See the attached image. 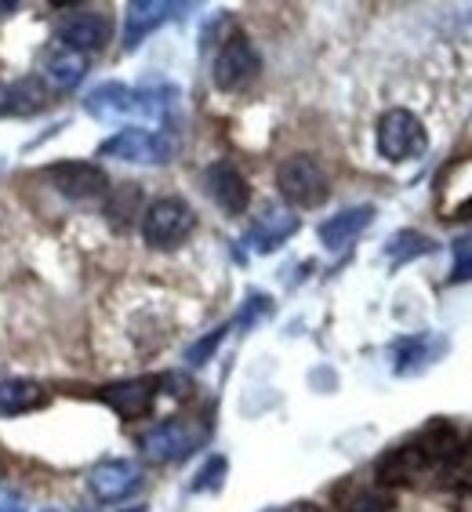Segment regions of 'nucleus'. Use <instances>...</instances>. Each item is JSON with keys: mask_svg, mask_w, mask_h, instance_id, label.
I'll list each match as a JSON object with an SVG mask.
<instances>
[{"mask_svg": "<svg viewBox=\"0 0 472 512\" xmlns=\"http://www.w3.org/2000/svg\"><path fill=\"white\" fill-rule=\"evenodd\" d=\"M374 142H378V153H382L389 164H404V160L425 157L429 149V135H425V124L418 113H411L407 106L385 109L378 117V128H374Z\"/></svg>", "mask_w": 472, "mask_h": 512, "instance_id": "obj_1", "label": "nucleus"}, {"mask_svg": "<svg viewBox=\"0 0 472 512\" xmlns=\"http://www.w3.org/2000/svg\"><path fill=\"white\" fill-rule=\"evenodd\" d=\"M197 229V211L182 197H160L142 211V240L153 251H175Z\"/></svg>", "mask_w": 472, "mask_h": 512, "instance_id": "obj_2", "label": "nucleus"}, {"mask_svg": "<svg viewBox=\"0 0 472 512\" xmlns=\"http://www.w3.org/2000/svg\"><path fill=\"white\" fill-rule=\"evenodd\" d=\"M276 186L280 197L295 207H320L331 197V182H327L324 164L313 153H295L276 168Z\"/></svg>", "mask_w": 472, "mask_h": 512, "instance_id": "obj_3", "label": "nucleus"}, {"mask_svg": "<svg viewBox=\"0 0 472 512\" xmlns=\"http://www.w3.org/2000/svg\"><path fill=\"white\" fill-rule=\"evenodd\" d=\"M204 436L207 429L200 422H193V418H168V422L153 425L149 433H142L138 447H142V454H146L149 462L168 465L189 458V454L204 444Z\"/></svg>", "mask_w": 472, "mask_h": 512, "instance_id": "obj_4", "label": "nucleus"}, {"mask_svg": "<svg viewBox=\"0 0 472 512\" xmlns=\"http://www.w3.org/2000/svg\"><path fill=\"white\" fill-rule=\"evenodd\" d=\"M258 73H262V55H258L255 44H251L244 33L226 37V44H222L215 55V66H211L215 88L233 95V91L251 88V84L258 80Z\"/></svg>", "mask_w": 472, "mask_h": 512, "instance_id": "obj_5", "label": "nucleus"}, {"mask_svg": "<svg viewBox=\"0 0 472 512\" xmlns=\"http://www.w3.org/2000/svg\"><path fill=\"white\" fill-rule=\"evenodd\" d=\"M99 157L131 160V164H168L175 157V138L168 131L149 128H120L99 146Z\"/></svg>", "mask_w": 472, "mask_h": 512, "instance_id": "obj_6", "label": "nucleus"}, {"mask_svg": "<svg viewBox=\"0 0 472 512\" xmlns=\"http://www.w3.org/2000/svg\"><path fill=\"white\" fill-rule=\"evenodd\" d=\"M40 178L48 182L59 197L66 200H99L109 193V175L99 164H88V160H59L51 168L40 171Z\"/></svg>", "mask_w": 472, "mask_h": 512, "instance_id": "obj_7", "label": "nucleus"}, {"mask_svg": "<svg viewBox=\"0 0 472 512\" xmlns=\"http://www.w3.org/2000/svg\"><path fill=\"white\" fill-rule=\"evenodd\" d=\"M109 19L99 11H69L66 19H59L55 26V37L62 40L66 51H77V55H88V51H102L109 44Z\"/></svg>", "mask_w": 472, "mask_h": 512, "instance_id": "obj_8", "label": "nucleus"}, {"mask_svg": "<svg viewBox=\"0 0 472 512\" xmlns=\"http://www.w3.org/2000/svg\"><path fill=\"white\" fill-rule=\"evenodd\" d=\"M447 349H451V342L443 335H433V331L400 338V342L393 345V375H400V378L422 375V371H429Z\"/></svg>", "mask_w": 472, "mask_h": 512, "instance_id": "obj_9", "label": "nucleus"}, {"mask_svg": "<svg viewBox=\"0 0 472 512\" xmlns=\"http://www.w3.org/2000/svg\"><path fill=\"white\" fill-rule=\"evenodd\" d=\"M204 189L226 215H244L247 204H251V186H247V178L229 160H215L204 171Z\"/></svg>", "mask_w": 472, "mask_h": 512, "instance_id": "obj_10", "label": "nucleus"}, {"mask_svg": "<svg viewBox=\"0 0 472 512\" xmlns=\"http://www.w3.org/2000/svg\"><path fill=\"white\" fill-rule=\"evenodd\" d=\"M160 393V378H124V382L106 385L99 393V400L106 407L120 414V418H142V414L153 411Z\"/></svg>", "mask_w": 472, "mask_h": 512, "instance_id": "obj_11", "label": "nucleus"}, {"mask_svg": "<svg viewBox=\"0 0 472 512\" xmlns=\"http://www.w3.org/2000/svg\"><path fill=\"white\" fill-rule=\"evenodd\" d=\"M88 483L99 502H124V498H131L138 491L142 469L135 462H128V458H109V462L91 469Z\"/></svg>", "mask_w": 472, "mask_h": 512, "instance_id": "obj_12", "label": "nucleus"}, {"mask_svg": "<svg viewBox=\"0 0 472 512\" xmlns=\"http://www.w3.org/2000/svg\"><path fill=\"white\" fill-rule=\"evenodd\" d=\"M425 469H429L425 451L418 447V440H407V444H396L393 451H385L378 458L374 476H378L382 487H400V483H414Z\"/></svg>", "mask_w": 472, "mask_h": 512, "instance_id": "obj_13", "label": "nucleus"}, {"mask_svg": "<svg viewBox=\"0 0 472 512\" xmlns=\"http://www.w3.org/2000/svg\"><path fill=\"white\" fill-rule=\"evenodd\" d=\"M295 233H298V215H291L287 207H266V211L251 222V229H247V244H251V251H258V255H269L276 247H284Z\"/></svg>", "mask_w": 472, "mask_h": 512, "instance_id": "obj_14", "label": "nucleus"}, {"mask_svg": "<svg viewBox=\"0 0 472 512\" xmlns=\"http://www.w3.org/2000/svg\"><path fill=\"white\" fill-rule=\"evenodd\" d=\"M84 109L95 120H128L138 117V95L135 88L120 84V80H106L84 95Z\"/></svg>", "mask_w": 472, "mask_h": 512, "instance_id": "obj_15", "label": "nucleus"}, {"mask_svg": "<svg viewBox=\"0 0 472 512\" xmlns=\"http://www.w3.org/2000/svg\"><path fill=\"white\" fill-rule=\"evenodd\" d=\"M182 11V4H168V0H131L128 19H124V48L135 51L153 30H160L164 22Z\"/></svg>", "mask_w": 472, "mask_h": 512, "instance_id": "obj_16", "label": "nucleus"}, {"mask_svg": "<svg viewBox=\"0 0 472 512\" xmlns=\"http://www.w3.org/2000/svg\"><path fill=\"white\" fill-rule=\"evenodd\" d=\"M374 222V207L371 204H356V207H345V211H338V215H331L327 222H320V244L327 247V251H342V247L353 244L360 233H364L367 226Z\"/></svg>", "mask_w": 472, "mask_h": 512, "instance_id": "obj_17", "label": "nucleus"}, {"mask_svg": "<svg viewBox=\"0 0 472 512\" xmlns=\"http://www.w3.org/2000/svg\"><path fill=\"white\" fill-rule=\"evenodd\" d=\"M48 404V389L30 378H0V414H30Z\"/></svg>", "mask_w": 472, "mask_h": 512, "instance_id": "obj_18", "label": "nucleus"}, {"mask_svg": "<svg viewBox=\"0 0 472 512\" xmlns=\"http://www.w3.org/2000/svg\"><path fill=\"white\" fill-rule=\"evenodd\" d=\"M142 215V189L135 182H120L106 193V222L117 233H128L135 218Z\"/></svg>", "mask_w": 472, "mask_h": 512, "instance_id": "obj_19", "label": "nucleus"}, {"mask_svg": "<svg viewBox=\"0 0 472 512\" xmlns=\"http://www.w3.org/2000/svg\"><path fill=\"white\" fill-rule=\"evenodd\" d=\"M84 73H88V59L77 55V51L62 48L55 55H48V62H44V80L55 91H73L84 80Z\"/></svg>", "mask_w": 472, "mask_h": 512, "instance_id": "obj_20", "label": "nucleus"}, {"mask_svg": "<svg viewBox=\"0 0 472 512\" xmlns=\"http://www.w3.org/2000/svg\"><path fill=\"white\" fill-rule=\"evenodd\" d=\"M429 251H436V244L425 237V233H418V229H404V233L389 237V244H385V255L393 258V266L411 262V258H422V255H429Z\"/></svg>", "mask_w": 472, "mask_h": 512, "instance_id": "obj_21", "label": "nucleus"}, {"mask_svg": "<svg viewBox=\"0 0 472 512\" xmlns=\"http://www.w3.org/2000/svg\"><path fill=\"white\" fill-rule=\"evenodd\" d=\"M342 512H393V498L385 491L367 487V491H356L353 498L342 505Z\"/></svg>", "mask_w": 472, "mask_h": 512, "instance_id": "obj_22", "label": "nucleus"}, {"mask_svg": "<svg viewBox=\"0 0 472 512\" xmlns=\"http://www.w3.org/2000/svg\"><path fill=\"white\" fill-rule=\"evenodd\" d=\"M226 331H229V324H222V327H215L211 335H204L200 342H193L186 349V364L189 367H204L207 360H211V353H215L218 345H222V338H226Z\"/></svg>", "mask_w": 472, "mask_h": 512, "instance_id": "obj_23", "label": "nucleus"}, {"mask_svg": "<svg viewBox=\"0 0 472 512\" xmlns=\"http://www.w3.org/2000/svg\"><path fill=\"white\" fill-rule=\"evenodd\" d=\"M226 473H229V462L222 458V454L207 458L204 469H200L197 480H193V491H218V487L226 483Z\"/></svg>", "mask_w": 472, "mask_h": 512, "instance_id": "obj_24", "label": "nucleus"}, {"mask_svg": "<svg viewBox=\"0 0 472 512\" xmlns=\"http://www.w3.org/2000/svg\"><path fill=\"white\" fill-rule=\"evenodd\" d=\"M451 284H472V237H458V240H454Z\"/></svg>", "mask_w": 472, "mask_h": 512, "instance_id": "obj_25", "label": "nucleus"}, {"mask_svg": "<svg viewBox=\"0 0 472 512\" xmlns=\"http://www.w3.org/2000/svg\"><path fill=\"white\" fill-rule=\"evenodd\" d=\"M40 102H44V84H37V80H22L19 88H11V109L15 113H30Z\"/></svg>", "mask_w": 472, "mask_h": 512, "instance_id": "obj_26", "label": "nucleus"}, {"mask_svg": "<svg viewBox=\"0 0 472 512\" xmlns=\"http://www.w3.org/2000/svg\"><path fill=\"white\" fill-rule=\"evenodd\" d=\"M266 313H269V295H251V298H247V306L240 309V316H236V324L251 327L255 320H262Z\"/></svg>", "mask_w": 472, "mask_h": 512, "instance_id": "obj_27", "label": "nucleus"}, {"mask_svg": "<svg viewBox=\"0 0 472 512\" xmlns=\"http://www.w3.org/2000/svg\"><path fill=\"white\" fill-rule=\"evenodd\" d=\"M0 113H11V88L0 80Z\"/></svg>", "mask_w": 472, "mask_h": 512, "instance_id": "obj_28", "label": "nucleus"}, {"mask_svg": "<svg viewBox=\"0 0 472 512\" xmlns=\"http://www.w3.org/2000/svg\"><path fill=\"white\" fill-rule=\"evenodd\" d=\"M276 512H316V505H309V502H295V505H287V509H276Z\"/></svg>", "mask_w": 472, "mask_h": 512, "instance_id": "obj_29", "label": "nucleus"}, {"mask_svg": "<svg viewBox=\"0 0 472 512\" xmlns=\"http://www.w3.org/2000/svg\"><path fill=\"white\" fill-rule=\"evenodd\" d=\"M454 218H472V200H465V204L458 207V215H454Z\"/></svg>", "mask_w": 472, "mask_h": 512, "instance_id": "obj_30", "label": "nucleus"}]
</instances>
